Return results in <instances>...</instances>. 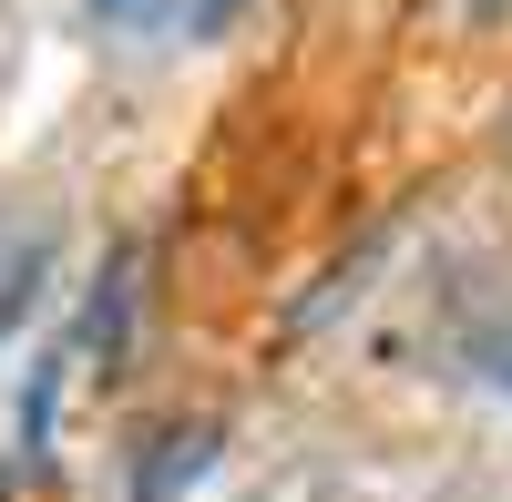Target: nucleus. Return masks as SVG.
<instances>
[{
    "label": "nucleus",
    "mask_w": 512,
    "mask_h": 502,
    "mask_svg": "<svg viewBox=\"0 0 512 502\" xmlns=\"http://www.w3.org/2000/svg\"><path fill=\"white\" fill-rule=\"evenodd\" d=\"M93 11H103V21H134V11H144V0H93Z\"/></svg>",
    "instance_id": "nucleus-2"
},
{
    "label": "nucleus",
    "mask_w": 512,
    "mask_h": 502,
    "mask_svg": "<svg viewBox=\"0 0 512 502\" xmlns=\"http://www.w3.org/2000/svg\"><path fill=\"white\" fill-rule=\"evenodd\" d=\"M472 369H482V380H492V390L512 400V328H502V339H482V349H472Z\"/></svg>",
    "instance_id": "nucleus-1"
}]
</instances>
